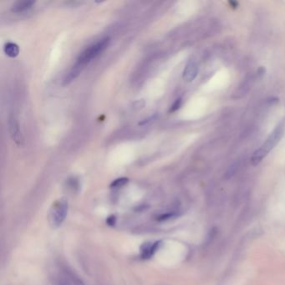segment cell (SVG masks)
<instances>
[{
  "instance_id": "obj_1",
  "label": "cell",
  "mask_w": 285,
  "mask_h": 285,
  "mask_svg": "<svg viewBox=\"0 0 285 285\" xmlns=\"http://www.w3.org/2000/svg\"><path fill=\"white\" fill-rule=\"evenodd\" d=\"M284 132H285V121H281L275 127V129L273 131L271 134L269 135V137L267 138L266 142L261 145L260 148L255 151L252 155L251 162L253 166L259 164L263 161V158H265L267 155L277 145L278 143L280 142L282 138Z\"/></svg>"
},
{
  "instance_id": "obj_2",
  "label": "cell",
  "mask_w": 285,
  "mask_h": 285,
  "mask_svg": "<svg viewBox=\"0 0 285 285\" xmlns=\"http://www.w3.org/2000/svg\"><path fill=\"white\" fill-rule=\"evenodd\" d=\"M69 211L68 200L65 198H61L55 201L50 208L48 222L50 228L53 229L60 228L65 222Z\"/></svg>"
},
{
  "instance_id": "obj_3",
  "label": "cell",
  "mask_w": 285,
  "mask_h": 285,
  "mask_svg": "<svg viewBox=\"0 0 285 285\" xmlns=\"http://www.w3.org/2000/svg\"><path fill=\"white\" fill-rule=\"evenodd\" d=\"M109 43H110V38L107 37V38H102L99 41L86 48L80 54L74 66L81 70L85 65H87L89 62H91L95 58L97 57L101 53L103 52L109 45Z\"/></svg>"
},
{
  "instance_id": "obj_4",
  "label": "cell",
  "mask_w": 285,
  "mask_h": 285,
  "mask_svg": "<svg viewBox=\"0 0 285 285\" xmlns=\"http://www.w3.org/2000/svg\"><path fill=\"white\" fill-rule=\"evenodd\" d=\"M8 130L10 133L12 140L17 145L21 146L24 144V138L22 133L19 129V123L17 121L16 118L14 115H10L8 119Z\"/></svg>"
},
{
  "instance_id": "obj_5",
  "label": "cell",
  "mask_w": 285,
  "mask_h": 285,
  "mask_svg": "<svg viewBox=\"0 0 285 285\" xmlns=\"http://www.w3.org/2000/svg\"><path fill=\"white\" fill-rule=\"evenodd\" d=\"M161 242H154V243H146L143 244L141 247V252H142V258L147 259L153 256L154 253L158 249Z\"/></svg>"
},
{
  "instance_id": "obj_6",
  "label": "cell",
  "mask_w": 285,
  "mask_h": 285,
  "mask_svg": "<svg viewBox=\"0 0 285 285\" xmlns=\"http://www.w3.org/2000/svg\"><path fill=\"white\" fill-rule=\"evenodd\" d=\"M198 67L197 64L194 61H190L189 63L187 64L186 68L183 71V79L187 81V82H191L194 80L195 78L198 75Z\"/></svg>"
},
{
  "instance_id": "obj_7",
  "label": "cell",
  "mask_w": 285,
  "mask_h": 285,
  "mask_svg": "<svg viewBox=\"0 0 285 285\" xmlns=\"http://www.w3.org/2000/svg\"><path fill=\"white\" fill-rule=\"evenodd\" d=\"M36 2L34 1H19L14 3L12 6L11 10L14 13H19V12L25 11L29 8H31L35 4Z\"/></svg>"
},
{
  "instance_id": "obj_8",
  "label": "cell",
  "mask_w": 285,
  "mask_h": 285,
  "mask_svg": "<svg viewBox=\"0 0 285 285\" xmlns=\"http://www.w3.org/2000/svg\"><path fill=\"white\" fill-rule=\"evenodd\" d=\"M4 52L8 57L15 58L19 55V48L16 44L14 43H7L4 46Z\"/></svg>"
},
{
  "instance_id": "obj_9",
  "label": "cell",
  "mask_w": 285,
  "mask_h": 285,
  "mask_svg": "<svg viewBox=\"0 0 285 285\" xmlns=\"http://www.w3.org/2000/svg\"><path fill=\"white\" fill-rule=\"evenodd\" d=\"M128 178H118L115 181H112V183L110 184V187L111 188H117V187H121V186H125L127 182H128Z\"/></svg>"
},
{
  "instance_id": "obj_10",
  "label": "cell",
  "mask_w": 285,
  "mask_h": 285,
  "mask_svg": "<svg viewBox=\"0 0 285 285\" xmlns=\"http://www.w3.org/2000/svg\"><path fill=\"white\" fill-rule=\"evenodd\" d=\"M181 100L178 99L175 102H174V104L172 106L170 109V112H174L176 110H178L180 107H181Z\"/></svg>"
},
{
  "instance_id": "obj_11",
  "label": "cell",
  "mask_w": 285,
  "mask_h": 285,
  "mask_svg": "<svg viewBox=\"0 0 285 285\" xmlns=\"http://www.w3.org/2000/svg\"><path fill=\"white\" fill-rule=\"evenodd\" d=\"M144 105H145V102H143V100L137 101V102H134L133 108H134L135 110H140V109H142Z\"/></svg>"
},
{
  "instance_id": "obj_12",
  "label": "cell",
  "mask_w": 285,
  "mask_h": 285,
  "mask_svg": "<svg viewBox=\"0 0 285 285\" xmlns=\"http://www.w3.org/2000/svg\"><path fill=\"white\" fill-rule=\"evenodd\" d=\"M73 281H74V285H85L82 280H79L75 277H73Z\"/></svg>"
},
{
  "instance_id": "obj_13",
  "label": "cell",
  "mask_w": 285,
  "mask_h": 285,
  "mask_svg": "<svg viewBox=\"0 0 285 285\" xmlns=\"http://www.w3.org/2000/svg\"><path fill=\"white\" fill-rule=\"evenodd\" d=\"M66 285V284H62V285Z\"/></svg>"
}]
</instances>
